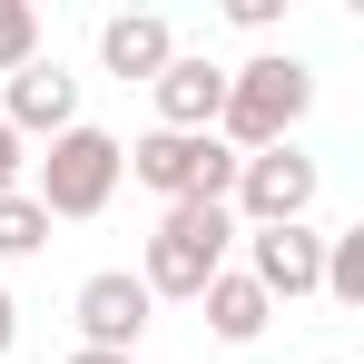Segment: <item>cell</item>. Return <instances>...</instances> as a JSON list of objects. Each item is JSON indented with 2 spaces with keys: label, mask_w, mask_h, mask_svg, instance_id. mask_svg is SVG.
Returning a JSON list of instances; mask_svg holds the SVG:
<instances>
[{
  "label": "cell",
  "mask_w": 364,
  "mask_h": 364,
  "mask_svg": "<svg viewBox=\"0 0 364 364\" xmlns=\"http://www.w3.org/2000/svg\"><path fill=\"white\" fill-rule=\"evenodd\" d=\"M305 109H315V69L296 60V50H266V60L227 69V109H217V138L237 148V158H256V148H286L305 128Z\"/></svg>",
  "instance_id": "obj_1"
},
{
  "label": "cell",
  "mask_w": 364,
  "mask_h": 364,
  "mask_svg": "<svg viewBox=\"0 0 364 364\" xmlns=\"http://www.w3.org/2000/svg\"><path fill=\"white\" fill-rule=\"evenodd\" d=\"M227 246H237V217L217 207V197H187L158 217V237H148V266H138V286L148 296H207V276H227Z\"/></svg>",
  "instance_id": "obj_2"
},
{
  "label": "cell",
  "mask_w": 364,
  "mask_h": 364,
  "mask_svg": "<svg viewBox=\"0 0 364 364\" xmlns=\"http://www.w3.org/2000/svg\"><path fill=\"white\" fill-rule=\"evenodd\" d=\"M119 178H128L119 138L79 119V128H60V138H50V158H40V178H30V207H40L50 227H69V217H99V207L119 197Z\"/></svg>",
  "instance_id": "obj_3"
},
{
  "label": "cell",
  "mask_w": 364,
  "mask_h": 364,
  "mask_svg": "<svg viewBox=\"0 0 364 364\" xmlns=\"http://www.w3.org/2000/svg\"><path fill=\"white\" fill-rule=\"evenodd\" d=\"M128 178L148 187V197H168V207H187V197H217L227 207V187H237V148L227 138H178V128H148L138 148H119Z\"/></svg>",
  "instance_id": "obj_4"
},
{
  "label": "cell",
  "mask_w": 364,
  "mask_h": 364,
  "mask_svg": "<svg viewBox=\"0 0 364 364\" xmlns=\"http://www.w3.org/2000/svg\"><path fill=\"white\" fill-rule=\"evenodd\" d=\"M315 187H325V168L305 158L296 138H286V148H256V158H237V187H227V217H237V227H305Z\"/></svg>",
  "instance_id": "obj_5"
},
{
  "label": "cell",
  "mask_w": 364,
  "mask_h": 364,
  "mask_svg": "<svg viewBox=\"0 0 364 364\" xmlns=\"http://www.w3.org/2000/svg\"><path fill=\"white\" fill-rule=\"evenodd\" d=\"M69 315H79V345H89V355H138V335H148L158 296H148L128 266H99V276L69 296Z\"/></svg>",
  "instance_id": "obj_6"
},
{
  "label": "cell",
  "mask_w": 364,
  "mask_h": 364,
  "mask_svg": "<svg viewBox=\"0 0 364 364\" xmlns=\"http://www.w3.org/2000/svg\"><path fill=\"white\" fill-rule=\"evenodd\" d=\"M237 276L266 305H296V296L325 286V237H315V227H246V266Z\"/></svg>",
  "instance_id": "obj_7"
},
{
  "label": "cell",
  "mask_w": 364,
  "mask_h": 364,
  "mask_svg": "<svg viewBox=\"0 0 364 364\" xmlns=\"http://www.w3.org/2000/svg\"><path fill=\"white\" fill-rule=\"evenodd\" d=\"M0 128H10V138H60V128H79V79H69L60 60H30V69H10Z\"/></svg>",
  "instance_id": "obj_8"
},
{
  "label": "cell",
  "mask_w": 364,
  "mask_h": 364,
  "mask_svg": "<svg viewBox=\"0 0 364 364\" xmlns=\"http://www.w3.org/2000/svg\"><path fill=\"white\" fill-rule=\"evenodd\" d=\"M148 99H158V128H178V138H217V109H227V69L217 60H168L148 79Z\"/></svg>",
  "instance_id": "obj_9"
},
{
  "label": "cell",
  "mask_w": 364,
  "mask_h": 364,
  "mask_svg": "<svg viewBox=\"0 0 364 364\" xmlns=\"http://www.w3.org/2000/svg\"><path fill=\"white\" fill-rule=\"evenodd\" d=\"M168 60H178V30H168L158 10H119V20H99V69H109V79H158Z\"/></svg>",
  "instance_id": "obj_10"
},
{
  "label": "cell",
  "mask_w": 364,
  "mask_h": 364,
  "mask_svg": "<svg viewBox=\"0 0 364 364\" xmlns=\"http://www.w3.org/2000/svg\"><path fill=\"white\" fill-rule=\"evenodd\" d=\"M207 335H217V345H256V335H266V325H276V305L256 296V286H246L237 266H227V276H207Z\"/></svg>",
  "instance_id": "obj_11"
},
{
  "label": "cell",
  "mask_w": 364,
  "mask_h": 364,
  "mask_svg": "<svg viewBox=\"0 0 364 364\" xmlns=\"http://www.w3.org/2000/svg\"><path fill=\"white\" fill-rule=\"evenodd\" d=\"M315 296H335V305H364V227L325 237V286H315Z\"/></svg>",
  "instance_id": "obj_12"
},
{
  "label": "cell",
  "mask_w": 364,
  "mask_h": 364,
  "mask_svg": "<svg viewBox=\"0 0 364 364\" xmlns=\"http://www.w3.org/2000/svg\"><path fill=\"white\" fill-rule=\"evenodd\" d=\"M40 246H50V217L30 207V187H10V197H0V256L20 266V256H40Z\"/></svg>",
  "instance_id": "obj_13"
},
{
  "label": "cell",
  "mask_w": 364,
  "mask_h": 364,
  "mask_svg": "<svg viewBox=\"0 0 364 364\" xmlns=\"http://www.w3.org/2000/svg\"><path fill=\"white\" fill-rule=\"evenodd\" d=\"M30 60H40V10L30 0H0V79L30 69Z\"/></svg>",
  "instance_id": "obj_14"
},
{
  "label": "cell",
  "mask_w": 364,
  "mask_h": 364,
  "mask_svg": "<svg viewBox=\"0 0 364 364\" xmlns=\"http://www.w3.org/2000/svg\"><path fill=\"white\" fill-rule=\"evenodd\" d=\"M10 187H20V138L0 128V197H10Z\"/></svg>",
  "instance_id": "obj_15"
},
{
  "label": "cell",
  "mask_w": 364,
  "mask_h": 364,
  "mask_svg": "<svg viewBox=\"0 0 364 364\" xmlns=\"http://www.w3.org/2000/svg\"><path fill=\"white\" fill-rule=\"evenodd\" d=\"M20 345V305H10V286H0V355Z\"/></svg>",
  "instance_id": "obj_16"
},
{
  "label": "cell",
  "mask_w": 364,
  "mask_h": 364,
  "mask_svg": "<svg viewBox=\"0 0 364 364\" xmlns=\"http://www.w3.org/2000/svg\"><path fill=\"white\" fill-rule=\"evenodd\" d=\"M69 364H138V355H89V345H79V355H69Z\"/></svg>",
  "instance_id": "obj_17"
}]
</instances>
